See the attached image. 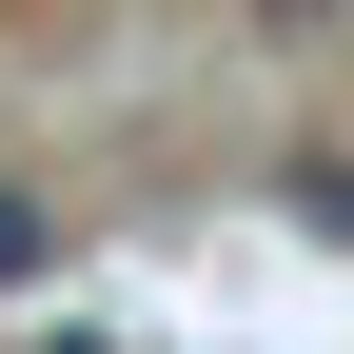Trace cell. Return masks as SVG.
Returning a JSON list of instances; mask_svg holds the SVG:
<instances>
[{
  "instance_id": "2",
  "label": "cell",
  "mask_w": 354,
  "mask_h": 354,
  "mask_svg": "<svg viewBox=\"0 0 354 354\" xmlns=\"http://www.w3.org/2000/svg\"><path fill=\"white\" fill-rule=\"evenodd\" d=\"M0 276H39V197H0Z\"/></svg>"
},
{
  "instance_id": "1",
  "label": "cell",
  "mask_w": 354,
  "mask_h": 354,
  "mask_svg": "<svg viewBox=\"0 0 354 354\" xmlns=\"http://www.w3.org/2000/svg\"><path fill=\"white\" fill-rule=\"evenodd\" d=\"M295 216H315V236H354V158H295Z\"/></svg>"
}]
</instances>
